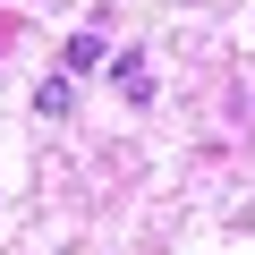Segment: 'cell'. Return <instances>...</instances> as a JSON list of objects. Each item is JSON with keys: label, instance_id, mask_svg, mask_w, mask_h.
Listing matches in <instances>:
<instances>
[{"label": "cell", "instance_id": "cell-1", "mask_svg": "<svg viewBox=\"0 0 255 255\" xmlns=\"http://www.w3.org/2000/svg\"><path fill=\"white\" fill-rule=\"evenodd\" d=\"M60 60H68V77L102 68V34H94V26H85V34H68V51H60Z\"/></svg>", "mask_w": 255, "mask_h": 255}, {"label": "cell", "instance_id": "cell-2", "mask_svg": "<svg viewBox=\"0 0 255 255\" xmlns=\"http://www.w3.org/2000/svg\"><path fill=\"white\" fill-rule=\"evenodd\" d=\"M119 94L145 102V51H119Z\"/></svg>", "mask_w": 255, "mask_h": 255}]
</instances>
